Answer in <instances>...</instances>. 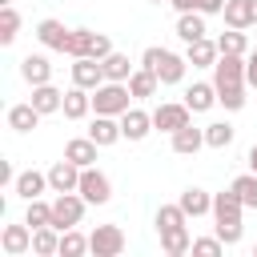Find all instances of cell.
I'll return each mask as SVG.
<instances>
[{
  "label": "cell",
  "mask_w": 257,
  "mask_h": 257,
  "mask_svg": "<svg viewBox=\"0 0 257 257\" xmlns=\"http://www.w3.org/2000/svg\"><path fill=\"white\" fill-rule=\"evenodd\" d=\"M20 76L36 88V84H48L52 80V64H48V56L44 52H28L24 60H20Z\"/></svg>",
  "instance_id": "14"
},
{
  "label": "cell",
  "mask_w": 257,
  "mask_h": 257,
  "mask_svg": "<svg viewBox=\"0 0 257 257\" xmlns=\"http://www.w3.org/2000/svg\"><path fill=\"white\" fill-rule=\"evenodd\" d=\"M213 84H245V56L237 52H221L217 64H213Z\"/></svg>",
  "instance_id": "10"
},
{
  "label": "cell",
  "mask_w": 257,
  "mask_h": 257,
  "mask_svg": "<svg viewBox=\"0 0 257 257\" xmlns=\"http://www.w3.org/2000/svg\"><path fill=\"white\" fill-rule=\"evenodd\" d=\"M0 245H4V253H8V257L28 253V249H32V225H28V221H24V225H4Z\"/></svg>",
  "instance_id": "13"
},
{
  "label": "cell",
  "mask_w": 257,
  "mask_h": 257,
  "mask_svg": "<svg viewBox=\"0 0 257 257\" xmlns=\"http://www.w3.org/2000/svg\"><path fill=\"white\" fill-rule=\"evenodd\" d=\"M141 64H145V68H153L161 84H181V80H185V68H189V60H185V56H177V52H169V48H157V44H153V48H145Z\"/></svg>",
  "instance_id": "2"
},
{
  "label": "cell",
  "mask_w": 257,
  "mask_h": 257,
  "mask_svg": "<svg viewBox=\"0 0 257 257\" xmlns=\"http://www.w3.org/2000/svg\"><path fill=\"white\" fill-rule=\"evenodd\" d=\"M177 205H181V209H185L189 217H201V213H213V197H209L205 189H197V185H193V189H185Z\"/></svg>",
  "instance_id": "28"
},
{
  "label": "cell",
  "mask_w": 257,
  "mask_h": 257,
  "mask_svg": "<svg viewBox=\"0 0 257 257\" xmlns=\"http://www.w3.org/2000/svg\"><path fill=\"white\" fill-rule=\"evenodd\" d=\"M128 84L124 80H104L100 88H92V108L100 112V116H120V112H128Z\"/></svg>",
  "instance_id": "4"
},
{
  "label": "cell",
  "mask_w": 257,
  "mask_h": 257,
  "mask_svg": "<svg viewBox=\"0 0 257 257\" xmlns=\"http://www.w3.org/2000/svg\"><path fill=\"white\" fill-rule=\"evenodd\" d=\"M177 12H205V0H169Z\"/></svg>",
  "instance_id": "42"
},
{
  "label": "cell",
  "mask_w": 257,
  "mask_h": 257,
  "mask_svg": "<svg viewBox=\"0 0 257 257\" xmlns=\"http://www.w3.org/2000/svg\"><path fill=\"white\" fill-rule=\"evenodd\" d=\"M201 149H205V128H193V120H189L185 128L173 133V153L193 157V153H201Z\"/></svg>",
  "instance_id": "18"
},
{
  "label": "cell",
  "mask_w": 257,
  "mask_h": 257,
  "mask_svg": "<svg viewBox=\"0 0 257 257\" xmlns=\"http://www.w3.org/2000/svg\"><path fill=\"white\" fill-rule=\"evenodd\" d=\"M84 197L80 193H56V201H52V225L64 233V229H72V225H80V217H84Z\"/></svg>",
  "instance_id": "5"
},
{
  "label": "cell",
  "mask_w": 257,
  "mask_h": 257,
  "mask_svg": "<svg viewBox=\"0 0 257 257\" xmlns=\"http://www.w3.org/2000/svg\"><path fill=\"white\" fill-rule=\"evenodd\" d=\"M245 161H249V169H253V173H257V145H253V149H249V153H245Z\"/></svg>",
  "instance_id": "43"
},
{
  "label": "cell",
  "mask_w": 257,
  "mask_h": 257,
  "mask_svg": "<svg viewBox=\"0 0 257 257\" xmlns=\"http://www.w3.org/2000/svg\"><path fill=\"white\" fill-rule=\"evenodd\" d=\"M84 249H88V237H80V233H76V225L60 233V253H64V257H80Z\"/></svg>",
  "instance_id": "39"
},
{
  "label": "cell",
  "mask_w": 257,
  "mask_h": 257,
  "mask_svg": "<svg viewBox=\"0 0 257 257\" xmlns=\"http://www.w3.org/2000/svg\"><path fill=\"white\" fill-rule=\"evenodd\" d=\"M120 133H124V141H145L153 133V112H145V108L120 112Z\"/></svg>",
  "instance_id": "12"
},
{
  "label": "cell",
  "mask_w": 257,
  "mask_h": 257,
  "mask_svg": "<svg viewBox=\"0 0 257 257\" xmlns=\"http://www.w3.org/2000/svg\"><path fill=\"white\" fill-rule=\"evenodd\" d=\"M209 28H205V12H181L177 16V36L185 40V44H193V40H201Z\"/></svg>",
  "instance_id": "24"
},
{
  "label": "cell",
  "mask_w": 257,
  "mask_h": 257,
  "mask_svg": "<svg viewBox=\"0 0 257 257\" xmlns=\"http://www.w3.org/2000/svg\"><path fill=\"white\" fill-rule=\"evenodd\" d=\"M72 84H80V88H100L104 84V64L96 60V56H76L72 60Z\"/></svg>",
  "instance_id": "11"
},
{
  "label": "cell",
  "mask_w": 257,
  "mask_h": 257,
  "mask_svg": "<svg viewBox=\"0 0 257 257\" xmlns=\"http://www.w3.org/2000/svg\"><path fill=\"white\" fill-rule=\"evenodd\" d=\"M217 48H221V52H237V56H245V52H249V44H245V28H229V32H221V36H217Z\"/></svg>",
  "instance_id": "34"
},
{
  "label": "cell",
  "mask_w": 257,
  "mask_h": 257,
  "mask_svg": "<svg viewBox=\"0 0 257 257\" xmlns=\"http://www.w3.org/2000/svg\"><path fill=\"white\" fill-rule=\"evenodd\" d=\"M32 104H36L44 116H48V112H60V108H64V92L52 88V80H48V84H36V88H32Z\"/></svg>",
  "instance_id": "26"
},
{
  "label": "cell",
  "mask_w": 257,
  "mask_h": 257,
  "mask_svg": "<svg viewBox=\"0 0 257 257\" xmlns=\"http://www.w3.org/2000/svg\"><path fill=\"white\" fill-rule=\"evenodd\" d=\"M88 137L100 145V149H108V145H116L124 133H120V116H100L96 112V120H92V128H88Z\"/></svg>",
  "instance_id": "17"
},
{
  "label": "cell",
  "mask_w": 257,
  "mask_h": 257,
  "mask_svg": "<svg viewBox=\"0 0 257 257\" xmlns=\"http://www.w3.org/2000/svg\"><path fill=\"white\" fill-rule=\"evenodd\" d=\"M4 4H12V0H0V8H4Z\"/></svg>",
  "instance_id": "45"
},
{
  "label": "cell",
  "mask_w": 257,
  "mask_h": 257,
  "mask_svg": "<svg viewBox=\"0 0 257 257\" xmlns=\"http://www.w3.org/2000/svg\"><path fill=\"white\" fill-rule=\"evenodd\" d=\"M96 149H100V145H96L92 137H72V141L64 145V157L76 161L80 169H88V165H96Z\"/></svg>",
  "instance_id": "22"
},
{
  "label": "cell",
  "mask_w": 257,
  "mask_h": 257,
  "mask_svg": "<svg viewBox=\"0 0 257 257\" xmlns=\"http://www.w3.org/2000/svg\"><path fill=\"white\" fill-rule=\"evenodd\" d=\"M88 108H92V96H88V88H80V84H72L68 92H64V116L68 120H80V116H88Z\"/></svg>",
  "instance_id": "23"
},
{
  "label": "cell",
  "mask_w": 257,
  "mask_h": 257,
  "mask_svg": "<svg viewBox=\"0 0 257 257\" xmlns=\"http://www.w3.org/2000/svg\"><path fill=\"white\" fill-rule=\"evenodd\" d=\"M221 249H225L221 237H201V241H193V253H201V257H217Z\"/></svg>",
  "instance_id": "40"
},
{
  "label": "cell",
  "mask_w": 257,
  "mask_h": 257,
  "mask_svg": "<svg viewBox=\"0 0 257 257\" xmlns=\"http://www.w3.org/2000/svg\"><path fill=\"white\" fill-rule=\"evenodd\" d=\"M241 213H245V201L237 197V189L229 185L225 193H213V221H217V237L225 245H237L241 241Z\"/></svg>",
  "instance_id": "1"
},
{
  "label": "cell",
  "mask_w": 257,
  "mask_h": 257,
  "mask_svg": "<svg viewBox=\"0 0 257 257\" xmlns=\"http://www.w3.org/2000/svg\"><path fill=\"white\" fill-rule=\"evenodd\" d=\"M233 189H237V197L245 201V209H257V173H241V177L233 181Z\"/></svg>",
  "instance_id": "38"
},
{
  "label": "cell",
  "mask_w": 257,
  "mask_h": 257,
  "mask_svg": "<svg viewBox=\"0 0 257 257\" xmlns=\"http://www.w3.org/2000/svg\"><path fill=\"white\" fill-rule=\"evenodd\" d=\"M189 221V213L181 209V205H161L157 209V233L161 229H177V225H185Z\"/></svg>",
  "instance_id": "37"
},
{
  "label": "cell",
  "mask_w": 257,
  "mask_h": 257,
  "mask_svg": "<svg viewBox=\"0 0 257 257\" xmlns=\"http://www.w3.org/2000/svg\"><path fill=\"white\" fill-rule=\"evenodd\" d=\"M217 104H225L229 112L245 108V84H221L217 88Z\"/></svg>",
  "instance_id": "35"
},
{
  "label": "cell",
  "mask_w": 257,
  "mask_h": 257,
  "mask_svg": "<svg viewBox=\"0 0 257 257\" xmlns=\"http://www.w3.org/2000/svg\"><path fill=\"white\" fill-rule=\"evenodd\" d=\"M80 173H84V169L64 157V161H56V165L48 169V189H52V193H76V189H80Z\"/></svg>",
  "instance_id": "9"
},
{
  "label": "cell",
  "mask_w": 257,
  "mask_h": 257,
  "mask_svg": "<svg viewBox=\"0 0 257 257\" xmlns=\"http://www.w3.org/2000/svg\"><path fill=\"white\" fill-rule=\"evenodd\" d=\"M217 56H221V48H217V40H209V36L193 40V44H189V52H185V60H189L193 68H213V64H217Z\"/></svg>",
  "instance_id": "15"
},
{
  "label": "cell",
  "mask_w": 257,
  "mask_h": 257,
  "mask_svg": "<svg viewBox=\"0 0 257 257\" xmlns=\"http://www.w3.org/2000/svg\"><path fill=\"white\" fill-rule=\"evenodd\" d=\"M68 32H72V28H64V24H60V20H52V16L36 24V40H40L44 48H56V52H64V40H68Z\"/></svg>",
  "instance_id": "20"
},
{
  "label": "cell",
  "mask_w": 257,
  "mask_h": 257,
  "mask_svg": "<svg viewBox=\"0 0 257 257\" xmlns=\"http://www.w3.org/2000/svg\"><path fill=\"white\" fill-rule=\"evenodd\" d=\"M16 32H20V12H16L12 4H4V8H0V44H12Z\"/></svg>",
  "instance_id": "33"
},
{
  "label": "cell",
  "mask_w": 257,
  "mask_h": 257,
  "mask_svg": "<svg viewBox=\"0 0 257 257\" xmlns=\"http://www.w3.org/2000/svg\"><path fill=\"white\" fill-rule=\"evenodd\" d=\"M253 253H257V245H253Z\"/></svg>",
  "instance_id": "47"
},
{
  "label": "cell",
  "mask_w": 257,
  "mask_h": 257,
  "mask_svg": "<svg viewBox=\"0 0 257 257\" xmlns=\"http://www.w3.org/2000/svg\"><path fill=\"white\" fill-rule=\"evenodd\" d=\"M88 205H108V197H112V181L96 169V165H88L84 173H80V189H76Z\"/></svg>",
  "instance_id": "7"
},
{
  "label": "cell",
  "mask_w": 257,
  "mask_h": 257,
  "mask_svg": "<svg viewBox=\"0 0 257 257\" xmlns=\"http://www.w3.org/2000/svg\"><path fill=\"white\" fill-rule=\"evenodd\" d=\"M185 104H189L193 112H209V108L217 104V84H205V80L189 84V88H185Z\"/></svg>",
  "instance_id": "21"
},
{
  "label": "cell",
  "mask_w": 257,
  "mask_h": 257,
  "mask_svg": "<svg viewBox=\"0 0 257 257\" xmlns=\"http://www.w3.org/2000/svg\"><path fill=\"white\" fill-rule=\"evenodd\" d=\"M245 84H249V88H257V48L245 56Z\"/></svg>",
  "instance_id": "41"
},
{
  "label": "cell",
  "mask_w": 257,
  "mask_h": 257,
  "mask_svg": "<svg viewBox=\"0 0 257 257\" xmlns=\"http://www.w3.org/2000/svg\"><path fill=\"white\" fill-rule=\"evenodd\" d=\"M88 253H96V257H120L124 253V229L120 225H96L88 233Z\"/></svg>",
  "instance_id": "6"
},
{
  "label": "cell",
  "mask_w": 257,
  "mask_h": 257,
  "mask_svg": "<svg viewBox=\"0 0 257 257\" xmlns=\"http://www.w3.org/2000/svg\"><path fill=\"white\" fill-rule=\"evenodd\" d=\"M100 64H104V80H128L133 76V64H128L124 52H108Z\"/></svg>",
  "instance_id": "31"
},
{
  "label": "cell",
  "mask_w": 257,
  "mask_h": 257,
  "mask_svg": "<svg viewBox=\"0 0 257 257\" xmlns=\"http://www.w3.org/2000/svg\"><path fill=\"white\" fill-rule=\"evenodd\" d=\"M249 16H253V24H257V0H249Z\"/></svg>",
  "instance_id": "44"
},
{
  "label": "cell",
  "mask_w": 257,
  "mask_h": 257,
  "mask_svg": "<svg viewBox=\"0 0 257 257\" xmlns=\"http://www.w3.org/2000/svg\"><path fill=\"white\" fill-rule=\"evenodd\" d=\"M153 4H165V0H153Z\"/></svg>",
  "instance_id": "46"
},
{
  "label": "cell",
  "mask_w": 257,
  "mask_h": 257,
  "mask_svg": "<svg viewBox=\"0 0 257 257\" xmlns=\"http://www.w3.org/2000/svg\"><path fill=\"white\" fill-rule=\"evenodd\" d=\"M189 116H193V108L181 100V104H157L153 108V128H161V133H177V128H185L189 124Z\"/></svg>",
  "instance_id": "8"
},
{
  "label": "cell",
  "mask_w": 257,
  "mask_h": 257,
  "mask_svg": "<svg viewBox=\"0 0 257 257\" xmlns=\"http://www.w3.org/2000/svg\"><path fill=\"white\" fill-rule=\"evenodd\" d=\"M44 189H48V173H36V169H28V173H20V177L12 181V193L24 197V201H36Z\"/></svg>",
  "instance_id": "19"
},
{
  "label": "cell",
  "mask_w": 257,
  "mask_h": 257,
  "mask_svg": "<svg viewBox=\"0 0 257 257\" xmlns=\"http://www.w3.org/2000/svg\"><path fill=\"white\" fill-rule=\"evenodd\" d=\"M124 84H128V92H133L137 100H149V96L157 92V84H161V80H157V72H153V68H145V64H141Z\"/></svg>",
  "instance_id": "25"
},
{
  "label": "cell",
  "mask_w": 257,
  "mask_h": 257,
  "mask_svg": "<svg viewBox=\"0 0 257 257\" xmlns=\"http://www.w3.org/2000/svg\"><path fill=\"white\" fill-rule=\"evenodd\" d=\"M32 253H40V257L60 253V229H56V225H40V229H32Z\"/></svg>",
  "instance_id": "29"
},
{
  "label": "cell",
  "mask_w": 257,
  "mask_h": 257,
  "mask_svg": "<svg viewBox=\"0 0 257 257\" xmlns=\"http://www.w3.org/2000/svg\"><path fill=\"white\" fill-rule=\"evenodd\" d=\"M24 221L32 225V229H40V225H52V205L48 201H28V209H24Z\"/></svg>",
  "instance_id": "36"
},
{
  "label": "cell",
  "mask_w": 257,
  "mask_h": 257,
  "mask_svg": "<svg viewBox=\"0 0 257 257\" xmlns=\"http://www.w3.org/2000/svg\"><path fill=\"white\" fill-rule=\"evenodd\" d=\"M161 249H165L169 257H181V253H189V249H193V237H189V229H185V225H177V229H161Z\"/></svg>",
  "instance_id": "27"
},
{
  "label": "cell",
  "mask_w": 257,
  "mask_h": 257,
  "mask_svg": "<svg viewBox=\"0 0 257 257\" xmlns=\"http://www.w3.org/2000/svg\"><path fill=\"white\" fill-rule=\"evenodd\" d=\"M40 108L32 104V100H24V104H12L8 108V128H16V133H32L36 124H40Z\"/></svg>",
  "instance_id": "16"
},
{
  "label": "cell",
  "mask_w": 257,
  "mask_h": 257,
  "mask_svg": "<svg viewBox=\"0 0 257 257\" xmlns=\"http://www.w3.org/2000/svg\"><path fill=\"white\" fill-rule=\"evenodd\" d=\"M233 137H237V128H233V124H225V120L205 124V145H209V149H229V145H233Z\"/></svg>",
  "instance_id": "30"
},
{
  "label": "cell",
  "mask_w": 257,
  "mask_h": 257,
  "mask_svg": "<svg viewBox=\"0 0 257 257\" xmlns=\"http://www.w3.org/2000/svg\"><path fill=\"white\" fill-rule=\"evenodd\" d=\"M112 52V44H108V36L104 32H92V28H72L68 32V40H64V56H96V60H104Z\"/></svg>",
  "instance_id": "3"
},
{
  "label": "cell",
  "mask_w": 257,
  "mask_h": 257,
  "mask_svg": "<svg viewBox=\"0 0 257 257\" xmlns=\"http://www.w3.org/2000/svg\"><path fill=\"white\" fill-rule=\"evenodd\" d=\"M225 24L229 28H249L253 24V16H249V0H225Z\"/></svg>",
  "instance_id": "32"
}]
</instances>
